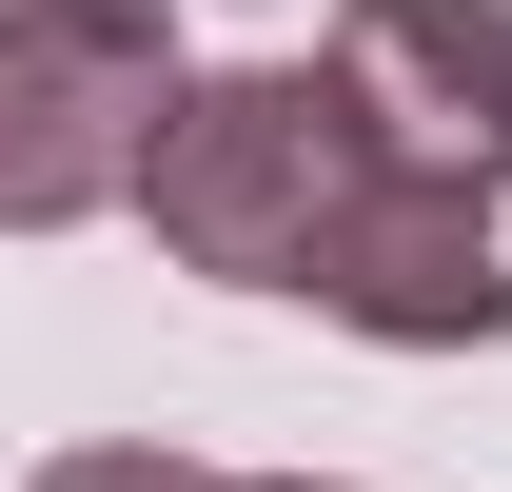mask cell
<instances>
[{
    "instance_id": "cell-6",
    "label": "cell",
    "mask_w": 512,
    "mask_h": 492,
    "mask_svg": "<svg viewBox=\"0 0 512 492\" xmlns=\"http://www.w3.org/2000/svg\"><path fill=\"white\" fill-rule=\"evenodd\" d=\"M276 492H316V473H276Z\"/></svg>"
},
{
    "instance_id": "cell-4",
    "label": "cell",
    "mask_w": 512,
    "mask_h": 492,
    "mask_svg": "<svg viewBox=\"0 0 512 492\" xmlns=\"http://www.w3.org/2000/svg\"><path fill=\"white\" fill-rule=\"evenodd\" d=\"M316 315H355V335H394V355H493V335H512L493 197H414V178H375L355 217H335V256H316Z\"/></svg>"
},
{
    "instance_id": "cell-1",
    "label": "cell",
    "mask_w": 512,
    "mask_h": 492,
    "mask_svg": "<svg viewBox=\"0 0 512 492\" xmlns=\"http://www.w3.org/2000/svg\"><path fill=\"white\" fill-rule=\"evenodd\" d=\"M355 197H375V138H355V99H335L316 60L178 79V119H158V158H138L158 256L217 276V296H316V256H335Z\"/></svg>"
},
{
    "instance_id": "cell-5",
    "label": "cell",
    "mask_w": 512,
    "mask_h": 492,
    "mask_svg": "<svg viewBox=\"0 0 512 492\" xmlns=\"http://www.w3.org/2000/svg\"><path fill=\"white\" fill-rule=\"evenodd\" d=\"M20 492H237V473H197V453H158V433H99V453H40Z\"/></svg>"
},
{
    "instance_id": "cell-3",
    "label": "cell",
    "mask_w": 512,
    "mask_h": 492,
    "mask_svg": "<svg viewBox=\"0 0 512 492\" xmlns=\"http://www.w3.org/2000/svg\"><path fill=\"white\" fill-rule=\"evenodd\" d=\"M316 79L355 99L375 178H414V197H512V0H335Z\"/></svg>"
},
{
    "instance_id": "cell-2",
    "label": "cell",
    "mask_w": 512,
    "mask_h": 492,
    "mask_svg": "<svg viewBox=\"0 0 512 492\" xmlns=\"http://www.w3.org/2000/svg\"><path fill=\"white\" fill-rule=\"evenodd\" d=\"M178 119V0H0V237L119 217Z\"/></svg>"
}]
</instances>
